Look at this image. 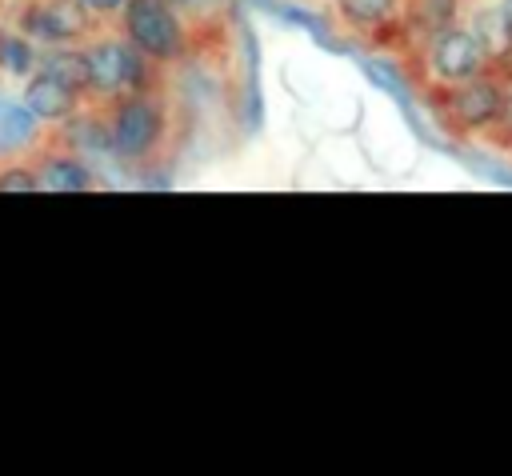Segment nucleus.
Returning a JSON list of instances; mask_svg holds the SVG:
<instances>
[{
	"label": "nucleus",
	"mask_w": 512,
	"mask_h": 476,
	"mask_svg": "<svg viewBox=\"0 0 512 476\" xmlns=\"http://www.w3.org/2000/svg\"><path fill=\"white\" fill-rule=\"evenodd\" d=\"M84 12H112V8H120L124 0H76Z\"/></svg>",
	"instance_id": "nucleus-16"
},
{
	"label": "nucleus",
	"mask_w": 512,
	"mask_h": 476,
	"mask_svg": "<svg viewBox=\"0 0 512 476\" xmlns=\"http://www.w3.org/2000/svg\"><path fill=\"white\" fill-rule=\"evenodd\" d=\"M160 132V112L148 100H128L116 112V128H112V144L120 156H144L152 148Z\"/></svg>",
	"instance_id": "nucleus-4"
},
{
	"label": "nucleus",
	"mask_w": 512,
	"mask_h": 476,
	"mask_svg": "<svg viewBox=\"0 0 512 476\" xmlns=\"http://www.w3.org/2000/svg\"><path fill=\"white\" fill-rule=\"evenodd\" d=\"M504 16H508V24H512V0H504Z\"/></svg>",
	"instance_id": "nucleus-18"
},
{
	"label": "nucleus",
	"mask_w": 512,
	"mask_h": 476,
	"mask_svg": "<svg viewBox=\"0 0 512 476\" xmlns=\"http://www.w3.org/2000/svg\"><path fill=\"white\" fill-rule=\"evenodd\" d=\"M28 132H32V112H8L0 140H20V136H28Z\"/></svg>",
	"instance_id": "nucleus-14"
},
{
	"label": "nucleus",
	"mask_w": 512,
	"mask_h": 476,
	"mask_svg": "<svg viewBox=\"0 0 512 476\" xmlns=\"http://www.w3.org/2000/svg\"><path fill=\"white\" fill-rule=\"evenodd\" d=\"M32 188H40L36 172H28V168H8V172H0V192H32Z\"/></svg>",
	"instance_id": "nucleus-13"
},
{
	"label": "nucleus",
	"mask_w": 512,
	"mask_h": 476,
	"mask_svg": "<svg viewBox=\"0 0 512 476\" xmlns=\"http://www.w3.org/2000/svg\"><path fill=\"white\" fill-rule=\"evenodd\" d=\"M480 60H484V48L464 28H444L432 44V68L444 80H472L480 72Z\"/></svg>",
	"instance_id": "nucleus-3"
},
{
	"label": "nucleus",
	"mask_w": 512,
	"mask_h": 476,
	"mask_svg": "<svg viewBox=\"0 0 512 476\" xmlns=\"http://www.w3.org/2000/svg\"><path fill=\"white\" fill-rule=\"evenodd\" d=\"M448 16H452V0H424V20L432 24V28H440V24H448Z\"/></svg>",
	"instance_id": "nucleus-15"
},
{
	"label": "nucleus",
	"mask_w": 512,
	"mask_h": 476,
	"mask_svg": "<svg viewBox=\"0 0 512 476\" xmlns=\"http://www.w3.org/2000/svg\"><path fill=\"white\" fill-rule=\"evenodd\" d=\"M140 80V56L124 40H104L88 52V88L96 92H120Z\"/></svg>",
	"instance_id": "nucleus-2"
},
{
	"label": "nucleus",
	"mask_w": 512,
	"mask_h": 476,
	"mask_svg": "<svg viewBox=\"0 0 512 476\" xmlns=\"http://www.w3.org/2000/svg\"><path fill=\"white\" fill-rule=\"evenodd\" d=\"M500 112L512 120V84H508V92H500Z\"/></svg>",
	"instance_id": "nucleus-17"
},
{
	"label": "nucleus",
	"mask_w": 512,
	"mask_h": 476,
	"mask_svg": "<svg viewBox=\"0 0 512 476\" xmlns=\"http://www.w3.org/2000/svg\"><path fill=\"white\" fill-rule=\"evenodd\" d=\"M40 68H48V72H56L60 80H68L76 92L80 88H88V52H52V56H44V64Z\"/></svg>",
	"instance_id": "nucleus-9"
},
{
	"label": "nucleus",
	"mask_w": 512,
	"mask_h": 476,
	"mask_svg": "<svg viewBox=\"0 0 512 476\" xmlns=\"http://www.w3.org/2000/svg\"><path fill=\"white\" fill-rule=\"evenodd\" d=\"M0 60H4L12 72H28V68H32V48H28L24 40L0 36Z\"/></svg>",
	"instance_id": "nucleus-12"
},
{
	"label": "nucleus",
	"mask_w": 512,
	"mask_h": 476,
	"mask_svg": "<svg viewBox=\"0 0 512 476\" xmlns=\"http://www.w3.org/2000/svg\"><path fill=\"white\" fill-rule=\"evenodd\" d=\"M24 104H28L32 116H40V120H56V116H68V112H72V104H76V88H72L68 80H60L56 72L40 68V72L28 80V88H24Z\"/></svg>",
	"instance_id": "nucleus-5"
},
{
	"label": "nucleus",
	"mask_w": 512,
	"mask_h": 476,
	"mask_svg": "<svg viewBox=\"0 0 512 476\" xmlns=\"http://www.w3.org/2000/svg\"><path fill=\"white\" fill-rule=\"evenodd\" d=\"M476 40L484 52H508L512 44V24L504 12H484L480 16V28H476Z\"/></svg>",
	"instance_id": "nucleus-10"
},
{
	"label": "nucleus",
	"mask_w": 512,
	"mask_h": 476,
	"mask_svg": "<svg viewBox=\"0 0 512 476\" xmlns=\"http://www.w3.org/2000/svg\"><path fill=\"white\" fill-rule=\"evenodd\" d=\"M340 8L356 24H376V20H384L392 12V0H340Z\"/></svg>",
	"instance_id": "nucleus-11"
},
{
	"label": "nucleus",
	"mask_w": 512,
	"mask_h": 476,
	"mask_svg": "<svg viewBox=\"0 0 512 476\" xmlns=\"http://www.w3.org/2000/svg\"><path fill=\"white\" fill-rule=\"evenodd\" d=\"M36 180H40V188H48V192H84V188H88V172H84L76 160H48Z\"/></svg>",
	"instance_id": "nucleus-8"
},
{
	"label": "nucleus",
	"mask_w": 512,
	"mask_h": 476,
	"mask_svg": "<svg viewBox=\"0 0 512 476\" xmlns=\"http://www.w3.org/2000/svg\"><path fill=\"white\" fill-rule=\"evenodd\" d=\"M28 28L48 40H68V36L84 32V8L76 0H52V4L28 12Z\"/></svg>",
	"instance_id": "nucleus-6"
},
{
	"label": "nucleus",
	"mask_w": 512,
	"mask_h": 476,
	"mask_svg": "<svg viewBox=\"0 0 512 476\" xmlns=\"http://www.w3.org/2000/svg\"><path fill=\"white\" fill-rule=\"evenodd\" d=\"M128 36L148 56H176L180 24L164 0H128Z\"/></svg>",
	"instance_id": "nucleus-1"
},
{
	"label": "nucleus",
	"mask_w": 512,
	"mask_h": 476,
	"mask_svg": "<svg viewBox=\"0 0 512 476\" xmlns=\"http://www.w3.org/2000/svg\"><path fill=\"white\" fill-rule=\"evenodd\" d=\"M500 112V88L488 80H472L452 96V116L460 124H488Z\"/></svg>",
	"instance_id": "nucleus-7"
}]
</instances>
